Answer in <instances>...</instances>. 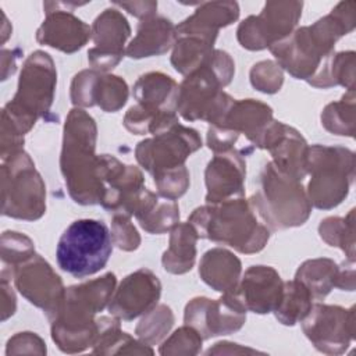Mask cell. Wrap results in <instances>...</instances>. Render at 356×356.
<instances>
[{
  "label": "cell",
  "mask_w": 356,
  "mask_h": 356,
  "mask_svg": "<svg viewBox=\"0 0 356 356\" xmlns=\"http://www.w3.org/2000/svg\"><path fill=\"white\" fill-rule=\"evenodd\" d=\"M128 85L121 76L93 68L75 74L70 86V99L75 107L97 106L106 113L121 110L128 100Z\"/></svg>",
  "instance_id": "obj_18"
},
{
  "label": "cell",
  "mask_w": 356,
  "mask_h": 356,
  "mask_svg": "<svg viewBox=\"0 0 356 356\" xmlns=\"http://www.w3.org/2000/svg\"><path fill=\"white\" fill-rule=\"evenodd\" d=\"M246 161L235 147L214 153L204 170L206 203H218L245 196Z\"/></svg>",
  "instance_id": "obj_22"
},
{
  "label": "cell",
  "mask_w": 356,
  "mask_h": 356,
  "mask_svg": "<svg viewBox=\"0 0 356 356\" xmlns=\"http://www.w3.org/2000/svg\"><path fill=\"white\" fill-rule=\"evenodd\" d=\"M284 281L278 271L270 266H250L241 277L235 291L248 312L256 314L273 313L278 306Z\"/></svg>",
  "instance_id": "obj_23"
},
{
  "label": "cell",
  "mask_w": 356,
  "mask_h": 356,
  "mask_svg": "<svg viewBox=\"0 0 356 356\" xmlns=\"http://www.w3.org/2000/svg\"><path fill=\"white\" fill-rule=\"evenodd\" d=\"M0 289H1V321H6L17 310V298L11 288L10 278L0 275Z\"/></svg>",
  "instance_id": "obj_48"
},
{
  "label": "cell",
  "mask_w": 356,
  "mask_h": 356,
  "mask_svg": "<svg viewBox=\"0 0 356 356\" xmlns=\"http://www.w3.org/2000/svg\"><path fill=\"white\" fill-rule=\"evenodd\" d=\"M254 211L273 231L303 225L312 214V203L300 181L267 161L259 175V188L249 199Z\"/></svg>",
  "instance_id": "obj_7"
},
{
  "label": "cell",
  "mask_w": 356,
  "mask_h": 356,
  "mask_svg": "<svg viewBox=\"0 0 356 356\" xmlns=\"http://www.w3.org/2000/svg\"><path fill=\"white\" fill-rule=\"evenodd\" d=\"M302 8V1H267L260 14L249 15L239 24L236 29L239 44L257 51L288 38L300 19Z\"/></svg>",
  "instance_id": "obj_12"
},
{
  "label": "cell",
  "mask_w": 356,
  "mask_h": 356,
  "mask_svg": "<svg viewBox=\"0 0 356 356\" xmlns=\"http://www.w3.org/2000/svg\"><path fill=\"white\" fill-rule=\"evenodd\" d=\"M100 161L104 188L100 206L111 214L134 216L136 202L145 189L142 171L111 154H100Z\"/></svg>",
  "instance_id": "obj_16"
},
{
  "label": "cell",
  "mask_w": 356,
  "mask_h": 356,
  "mask_svg": "<svg viewBox=\"0 0 356 356\" xmlns=\"http://www.w3.org/2000/svg\"><path fill=\"white\" fill-rule=\"evenodd\" d=\"M179 85L159 71L146 72L134 85V97L138 104L164 111H177Z\"/></svg>",
  "instance_id": "obj_29"
},
{
  "label": "cell",
  "mask_w": 356,
  "mask_h": 356,
  "mask_svg": "<svg viewBox=\"0 0 356 356\" xmlns=\"http://www.w3.org/2000/svg\"><path fill=\"white\" fill-rule=\"evenodd\" d=\"M157 192L161 197L177 200L185 195L189 188V171L186 165H181L172 170H167L153 177Z\"/></svg>",
  "instance_id": "obj_42"
},
{
  "label": "cell",
  "mask_w": 356,
  "mask_h": 356,
  "mask_svg": "<svg viewBox=\"0 0 356 356\" xmlns=\"http://www.w3.org/2000/svg\"><path fill=\"white\" fill-rule=\"evenodd\" d=\"M356 54L352 50L335 53L331 63V78L334 86L341 85L348 90H355Z\"/></svg>",
  "instance_id": "obj_44"
},
{
  "label": "cell",
  "mask_w": 356,
  "mask_h": 356,
  "mask_svg": "<svg viewBox=\"0 0 356 356\" xmlns=\"http://www.w3.org/2000/svg\"><path fill=\"white\" fill-rule=\"evenodd\" d=\"M239 138V134L234 132L232 129L222 127V125H210L207 129L206 143L210 150L214 153L225 152L229 149H234L236 140Z\"/></svg>",
  "instance_id": "obj_46"
},
{
  "label": "cell",
  "mask_w": 356,
  "mask_h": 356,
  "mask_svg": "<svg viewBox=\"0 0 356 356\" xmlns=\"http://www.w3.org/2000/svg\"><path fill=\"white\" fill-rule=\"evenodd\" d=\"M337 288L352 292L355 289V260H348L339 264V275Z\"/></svg>",
  "instance_id": "obj_50"
},
{
  "label": "cell",
  "mask_w": 356,
  "mask_h": 356,
  "mask_svg": "<svg viewBox=\"0 0 356 356\" xmlns=\"http://www.w3.org/2000/svg\"><path fill=\"white\" fill-rule=\"evenodd\" d=\"M114 273L65 288L64 298L50 321L51 339L64 353H79L93 346L99 325L95 316L108 306L115 291Z\"/></svg>",
  "instance_id": "obj_3"
},
{
  "label": "cell",
  "mask_w": 356,
  "mask_h": 356,
  "mask_svg": "<svg viewBox=\"0 0 356 356\" xmlns=\"http://www.w3.org/2000/svg\"><path fill=\"white\" fill-rule=\"evenodd\" d=\"M355 1H341L314 24L296 28L288 38L268 47L275 63L293 78L314 88H332L331 63L335 43L355 29Z\"/></svg>",
  "instance_id": "obj_1"
},
{
  "label": "cell",
  "mask_w": 356,
  "mask_h": 356,
  "mask_svg": "<svg viewBox=\"0 0 356 356\" xmlns=\"http://www.w3.org/2000/svg\"><path fill=\"white\" fill-rule=\"evenodd\" d=\"M44 341L35 332L24 331L17 332L7 341L6 355H46Z\"/></svg>",
  "instance_id": "obj_45"
},
{
  "label": "cell",
  "mask_w": 356,
  "mask_h": 356,
  "mask_svg": "<svg viewBox=\"0 0 356 356\" xmlns=\"http://www.w3.org/2000/svg\"><path fill=\"white\" fill-rule=\"evenodd\" d=\"M202 335L193 327L184 324L161 342L159 353L163 356L197 355L202 349Z\"/></svg>",
  "instance_id": "obj_40"
},
{
  "label": "cell",
  "mask_w": 356,
  "mask_h": 356,
  "mask_svg": "<svg viewBox=\"0 0 356 356\" xmlns=\"http://www.w3.org/2000/svg\"><path fill=\"white\" fill-rule=\"evenodd\" d=\"M313 296L309 289L298 280L284 281L282 296L273 312L275 318L284 325H295L309 313L313 305Z\"/></svg>",
  "instance_id": "obj_33"
},
{
  "label": "cell",
  "mask_w": 356,
  "mask_h": 356,
  "mask_svg": "<svg viewBox=\"0 0 356 356\" xmlns=\"http://www.w3.org/2000/svg\"><path fill=\"white\" fill-rule=\"evenodd\" d=\"M318 234L327 245L339 248L348 260H355V209L345 217L331 216L321 220Z\"/></svg>",
  "instance_id": "obj_36"
},
{
  "label": "cell",
  "mask_w": 356,
  "mask_h": 356,
  "mask_svg": "<svg viewBox=\"0 0 356 356\" xmlns=\"http://www.w3.org/2000/svg\"><path fill=\"white\" fill-rule=\"evenodd\" d=\"M339 266L327 257L309 259L303 261L295 274V280L300 281L312 293L313 299H324L334 288H337Z\"/></svg>",
  "instance_id": "obj_32"
},
{
  "label": "cell",
  "mask_w": 356,
  "mask_h": 356,
  "mask_svg": "<svg viewBox=\"0 0 356 356\" xmlns=\"http://www.w3.org/2000/svg\"><path fill=\"white\" fill-rule=\"evenodd\" d=\"M110 234L113 245L124 252H134L140 245V235L135 225L131 222L129 216L113 214Z\"/></svg>",
  "instance_id": "obj_43"
},
{
  "label": "cell",
  "mask_w": 356,
  "mask_h": 356,
  "mask_svg": "<svg viewBox=\"0 0 356 356\" xmlns=\"http://www.w3.org/2000/svg\"><path fill=\"white\" fill-rule=\"evenodd\" d=\"M99 332L92 346L96 355H153L150 345L135 339L128 332L121 331L120 318L102 316L97 318Z\"/></svg>",
  "instance_id": "obj_30"
},
{
  "label": "cell",
  "mask_w": 356,
  "mask_h": 356,
  "mask_svg": "<svg viewBox=\"0 0 356 356\" xmlns=\"http://www.w3.org/2000/svg\"><path fill=\"white\" fill-rule=\"evenodd\" d=\"M111 252L113 241L107 225L99 220L81 218L61 234L56 259L63 271L75 278H85L103 270Z\"/></svg>",
  "instance_id": "obj_9"
},
{
  "label": "cell",
  "mask_w": 356,
  "mask_h": 356,
  "mask_svg": "<svg viewBox=\"0 0 356 356\" xmlns=\"http://www.w3.org/2000/svg\"><path fill=\"white\" fill-rule=\"evenodd\" d=\"M131 26L124 14L117 8H106L92 24L93 47L88 50L89 65L100 72L113 70L125 54V42Z\"/></svg>",
  "instance_id": "obj_19"
},
{
  "label": "cell",
  "mask_w": 356,
  "mask_h": 356,
  "mask_svg": "<svg viewBox=\"0 0 356 356\" xmlns=\"http://www.w3.org/2000/svg\"><path fill=\"white\" fill-rule=\"evenodd\" d=\"M252 86L267 95L277 93L284 83V74L281 67L271 60L256 63L249 72Z\"/></svg>",
  "instance_id": "obj_41"
},
{
  "label": "cell",
  "mask_w": 356,
  "mask_h": 356,
  "mask_svg": "<svg viewBox=\"0 0 356 356\" xmlns=\"http://www.w3.org/2000/svg\"><path fill=\"white\" fill-rule=\"evenodd\" d=\"M257 147L268 150L273 157V164L291 178L302 182L307 175L306 161L309 145L293 127L273 120Z\"/></svg>",
  "instance_id": "obj_21"
},
{
  "label": "cell",
  "mask_w": 356,
  "mask_h": 356,
  "mask_svg": "<svg viewBox=\"0 0 356 356\" xmlns=\"http://www.w3.org/2000/svg\"><path fill=\"white\" fill-rule=\"evenodd\" d=\"M188 222L199 238L227 245L245 254L263 250L271 235V231L259 222L245 196L199 206L191 213Z\"/></svg>",
  "instance_id": "obj_5"
},
{
  "label": "cell",
  "mask_w": 356,
  "mask_h": 356,
  "mask_svg": "<svg viewBox=\"0 0 356 356\" xmlns=\"http://www.w3.org/2000/svg\"><path fill=\"white\" fill-rule=\"evenodd\" d=\"M234 74L232 57L224 50L214 49L209 61L181 82L177 113L186 121L202 120L210 125L220 124L235 100L222 90L231 83Z\"/></svg>",
  "instance_id": "obj_6"
},
{
  "label": "cell",
  "mask_w": 356,
  "mask_h": 356,
  "mask_svg": "<svg viewBox=\"0 0 356 356\" xmlns=\"http://www.w3.org/2000/svg\"><path fill=\"white\" fill-rule=\"evenodd\" d=\"M86 3H44L46 18L36 31V42L67 54L81 50L92 39V26L74 15Z\"/></svg>",
  "instance_id": "obj_15"
},
{
  "label": "cell",
  "mask_w": 356,
  "mask_h": 356,
  "mask_svg": "<svg viewBox=\"0 0 356 356\" xmlns=\"http://www.w3.org/2000/svg\"><path fill=\"white\" fill-rule=\"evenodd\" d=\"M1 273L10 278L15 268L35 254V245L29 236L17 231H4L1 234Z\"/></svg>",
  "instance_id": "obj_39"
},
{
  "label": "cell",
  "mask_w": 356,
  "mask_h": 356,
  "mask_svg": "<svg viewBox=\"0 0 356 356\" xmlns=\"http://www.w3.org/2000/svg\"><path fill=\"white\" fill-rule=\"evenodd\" d=\"M355 100V90H346L341 100L327 104L321 111V125L332 135L353 138Z\"/></svg>",
  "instance_id": "obj_37"
},
{
  "label": "cell",
  "mask_w": 356,
  "mask_h": 356,
  "mask_svg": "<svg viewBox=\"0 0 356 356\" xmlns=\"http://www.w3.org/2000/svg\"><path fill=\"white\" fill-rule=\"evenodd\" d=\"M57 71L49 53L36 50L22 64L17 92L1 110V159L22 150L24 136L49 114L54 100Z\"/></svg>",
  "instance_id": "obj_2"
},
{
  "label": "cell",
  "mask_w": 356,
  "mask_h": 356,
  "mask_svg": "<svg viewBox=\"0 0 356 356\" xmlns=\"http://www.w3.org/2000/svg\"><path fill=\"white\" fill-rule=\"evenodd\" d=\"M134 216L142 229L149 234H164L179 222V207L177 200L165 199L153 193L146 186L136 202Z\"/></svg>",
  "instance_id": "obj_28"
},
{
  "label": "cell",
  "mask_w": 356,
  "mask_h": 356,
  "mask_svg": "<svg viewBox=\"0 0 356 356\" xmlns=\"http://www.w3.org/2000/svg\"><path fill=\"white\" fill-rule=\"evenodd\" d=\"M199 236L193 227L186 222H178L170 231L168 248L161 256V264L170 274L181 275L192 270L196 261V242Z\"/></svg>",
  "instance_id": "obj_31"
},
{
  "label": "cell",
  "mask_w": 356,
  "mask_h": 356,
  "mask_svg": "<svg viewBox=\"0 0 356 356\" xmlns=\"http://www.w3.org/2000/svg\"><path fill=\"white\" fill-rule=\"evenodd\" d=\"M96 140L97 127L93 117L83 108H71L63 128L60 171L70 197L82 206L100 204L104 191Z\"/></svg>",
  "instance_id": "obj_4"
},
{
  "label": "cell",
  "mask_w": 356,
  "mask_h": 356,
  "mask_svg": "<svg viewBox=\"0 0 356 356\" xmlns=\"http://www.w3.org/2000/svg\"><path fill=\"white\" fill-rule=\"evenodd\" d=\"M246 307L234 292L218 299L196 296L184 310V323L193 327L203 339L229 335L239 331L246 321Z\"/></svg>",
  "instance_id": "obj_14"
},
{
  "label": "cell",
  "mask_w": 356,
  "mask_h": 356,
  "mask_svg": "<svg viewBox=\"0 0 356 356\" xmlns=\"http://www.w3.org/2000/svg\"><path fill=\"white\" fill-rule=\"evenodd\" d=\"M13 280L18 292L42 309L47 318L54 314L65 293L61 277L38 253L15 268Z\"/></svg>",
  "instance_id": "obj_17"
},
{
  "label": "cell",
  "mask_w": 356,
  "mask_h": 356,
  "mask_svg": "<svg viewBox=\"0 0 356 356\" xmlns=\"http://www.w3.org/2000/svg\"><path fill=\"white\" fill-rule=\"evenodd\" d=\"M113 4L127 10L131 15L139 18L140 21L156 15L157 11V1H114Z\"/></svg>",
  "instance_id": "obj_47"
},
{
  "label": "cell",
  "mask_w": 356,
  "mask_h": 356,
  "mask_svg": "<svg viewBox=\"0 0 356 356\" xmlns=\"http://www.w3.org/2000/svg\"><path fill=\"white\" fill-rule=\"evenodd\" d=\"M306 171L310 175L306 193L312 207L334 209L349 193L355 178V153L343 146H309Z\"/></svg>",
  "instance_id": "obj_8"
},
{
  "label": "cell",
  "mask_w": 356,
  "mask_h": 356,
  "mask_svg": "<svg viewBox=\"0 0 356 356\" xmlns=\"http://www.w3.org/2000/svg\"><path fill=\"white\" fill-rule=\"evenodd\" d=\"M242 353H263L260 350H256L253 348L242 346L235 342L221 341L214 343L213 348H209L206 350V355H242Z\"/></svg>",
  "instance_id": "obj_49"
},
{
  "label": "cell",
  "mask_w": 356,
  "mask_h": 356,
  "mask_svg": "<svg viewBox=\"0 0 356 356\" xmlns=\"http://www.w3.org/2000/svg\"><path fill=\"white\" fill-rule=\"evenodd\" d=\"M175 39V25L165 17L153 15L139 22L135 38L125 49V56L135 60L161 56L172 49Z\"/></svg>",
  "instance_id": "obj_25"
},
{
  "label": "cell",
  "mask_w": 356,
  "mask_h": 356,
  "mask_svg": "<svg viewBox=\"0 0 356 356\" xmlns=\"http://www.w3.org/2000/svg\"><path fill=\"white\" fill-rule=\"evenodd\" d=\"M178 122L177 111L153 110L140 104L129 107L122 120L124 127L134 135H157Z\"/></svg>",
  "instance_id": "obj_35"
},
{
  "label": "cell",
  "mask_w": 356,
  "mask_h": 356,
  "mask_svg": "<svg viewBox=\"0 0 356 356\" xmlns=\"http://www.w3.org/2000/svg\"><path fill=\"white\" fill-rule=\"evenodd\" d=\"M273 120V108L268 104L254 99H242L234 100L224 120L217 125L227 127L239 135L243 134L257 147Z\"/></svg>",
  "instance_id": "obj_26"
},
{
  "label": "cell",
  "mask_w": 356,
  "mask_h": 356,
  "mask_svg": "<svg viewBox=\"0 0 356 356\" xmlns=\"http://www.w3.org/2000/svg\"><path fill=\"white\" fill-rule=\"evenodd\" d=\"M161 296V282L149 268H139L128 274L115 288L110 302L108 312L111 316L132 321L152 310Z\"/></svg>",
  "instance_id": "obj_20"
},
{
  "label": "cell",
  "mask_w": 356,
  "mask_h": 356,
  "mask_svg": "<svg viewBox=\"0 0 356 356\" xmlns=\"http://www.w3.org/2000/svg\"><path fill=\"white\" fill-rule=\"evenodd\" d=\"M46 213V185L22 149L1 160V214L36 221Z\"/></svg>",
  "instance_id": "obj_10"
},
{
  "label": "cell",
  "mask_w": 356,
  "mask_h": 356,
  "mask_svg": "<svg viewBox=\"0 0 356 356\" xmlns=\"http://www.w3.org/2000/svg\"><path fill=\"white\" fill-rule=\"evenodd\" d=\"M238 17L239 6L236 1L200 3L192 15L175 25V32L177 36H196L214 44L218 31L235 22Z\"/></svg>",
  "instance_id": "obj_24"
},
{
  "label": "cell",
  "mask_w": 356,
  "mask_h": 356,
  "mask_svg": "<svg viewBox=\"0 0 356 356\" xmlns=\"http://www.w3.org/2000/svg\"><path fill=\"white\" fill-rule=\"evenodd\" d=\"M17 50H7L3 49L1 50V79L6 81L10 75H13L17 70Z\"/></svg>",
  "instance_id": "obj_51"
},
{
  "label": "cell",
  "mask_w": 356,
  "mask_h": 356,
  "mask_svg": "<svg viewBox=\"0 0 356 356\" xmlns=\"http://www.w3.org/2000/svg\"><path fill=\"white\" fill-rule=\"evenodd\" d=\"M303 334L312 345L325 355L343 353L355 338V306L313 303L300 321Z\"/></svg>",
  "instance_id": "obj_13"
},
{
  "label": "cell",
  "mask_w": 356,
  "mask_h": 356,
  "mask_svg": "<svg viewBox=\"0 0 356 356\" xmlns=\"http://www.w3.org/2000/svg\"><path fill=\"white\" fill-rule=\"evenodd\" d=\"M214 51V44L196 36H177L171 53L174 70L184 76L193 72L209 61Z\"/></svg>",
  "instance_id": "obj_34"
},
{
  "label": "cell",
  "mask_w": 356,
  "mask_h": 356,
  "mask_svg": "<svg viewBox=\"0 0 356 356\" xmlns=\"http://www.w3.org/2000/svg\"><path fill=\"white\" fill-rule=\"evenodd\" d=\"M202 147V138L193 128L181 122L140 140L135 147L136 161L152 177L185 165L186 159Z\"/></svg>",
  "instance_id": "obj_11"
},
{
  "label": "cell",
  "mask_w": 356,
  "mask_h": 356,
  "mask_svg": "<svg viewBox=\"0 0 356 356\" xmlns=\"http://www.w3.org/2000/svg\"><path fill=\"white\" fill-rule=\"evenodd\" d=\"M174 320V313L167 305H156L143 314L135 328V334L146 345H159L172 328Z\"/></svg>",
  "instance_id": "obj_38"
},
{
  "label": "cell",
  "mask_w": 356,
  "mask_h": 356,
  "mask_svg": "<svg viewBox=\"0 0 356 356\" xmlns=\"http://www.w3.org/2000/svg\"><path fill=\"white\" fill-rule=\"evenodd\" d=\"M241 260L224 248L209 249L199 263V275L202 281L221 293L235 291L241 280Z\"/></svg>",
  "instance_id": "obj_27"
}]
</instances>
